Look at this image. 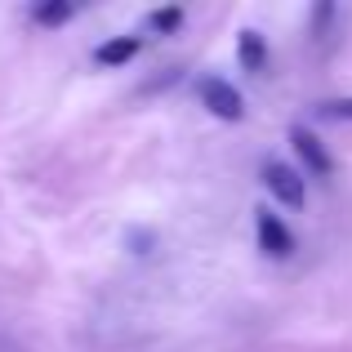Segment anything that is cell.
<instances>
[{"label": "cell", "mask_w": 352, "mask_h": 352, "mask_svg": "<svg viewBox=\"0 0 352 352\" xmlns=\"http://www.w3.org/2000/svg\"><path fill=\"white\" fill-rule=\"evenodd\" d=\"M197 98L206 103V112L219 116V120H241L245 116V98H241V89L232 80H219V76L197 80Z\"/></svg>", "instance_id": "6da1fadb"}, {"label": "cell", "mask_w": 352, "mask_h": 352, "mask_svg": "<svg viewBox=\"0 0 352 352\" xmlns=\"http://www.w3.org/2000/svg\"><path fill=\"white\" fill-rule=\"evenodd\" d=\"M263 183H267V192H272L281 206H290V210H303V201H308L303 174L294 170V165H285V161H267L263 165Z\"/></svg>", "instance_id": "7a4b0ae2"}, {"label": "cell", "mask_w": 352, "mask_h": 352, "mask_svg": "<svg viewBox=\"0 0 352 352\" xmlns=\"http://www.w3.org/2000/svg\"><path fill=\"white\" fill-rule=\"evenodd\" d=\"M290 147H294V156L303 161V170H308V174H317V179H326V174L335 170V161H330L326 143H321V138L312 134L308 125H294V129H290Z\"/></svg>", "instance_id": "3957f363"}, {"label": "cell", "mask_w": 352, "mask_h": 352, "mask_svg": "<svg viewBox=\"0 0 352 352\" xmlns=\"http://www.w3.org/2000/svg\"><path fill=\"white\" fill-rule=\"evenodd\" d=\"M254 232H258V250H263L267 258H285V254L294 250L290 228H285L281 219L272 214V210H263V206L254 210Z\"/></svg>", "instance_id": "277c9868"}, {"label": "cell", "mask_w": 352, "mask_h": 352, "mask_svg": "<svg viewBox=\"0 0 352 352\" xmlns=\"http://www.w3.org/2000/svg\"><path fill=\"white\" fill-rule=\"evenodd\" d=\"M138 50H143L138 36H116V41H103L94 50V63H98V67H120V63H129Z\"/></svg>", "instance_id": "5b68a950"}, {"label": "cell", "mask_w": 352, "mask_h": 352, "mask_svg": "<svg viewBox=\"0 0 352 352\" xmlns=\"http://www.w3.org/2000/svg\"><path fill=\"white\" fill-rule=\"evenodd\" d=\"M236 63H241V72H263L267 67V41L258 32H241L236 36Z\"/></svg>", "instance_id": "8992f818"}, {"label": "cell", "mask_w": 352, "mask_h": 352, "mask_svg": "<svg viewBox=\"0 0 352 352\" xmlns=\"http://www.w3.org/2000/svg\"><path fill=\"white\" fill-rule=\"evenodd\" d=\"M72 14H76V5H72V0H45V5L32 9V18H36L41 27H63Z\"/></svg>", "instance_id": "52a82bcc"}, {"label": "cell", "mask_w": 352, "mask_h": 352, "mask_svg": "<svg viewBox=\"0 0 352 352\" xmlns=\"http://www.w3.org/2000/svg\"><path fill=\"white\" fill-rule=\"evenodd\" d=\"M152 27H156V32H174V27H183V9L179 5L156 9V14H152Z\"/></svg>", "instance_id": "ba28073f"}, {"label": "cell", "mask_w": 352, "mask_h": 352, "mask_svg": "<svg viewBox=\"0 0 352 352\" xmlns=\"http://www.w3.org/2000/svg\"><path fill=\"white\" fill-rule=\"evenodd\" d=\"M326 120H352V98H330V103L317 107Z\"/></svg>", "instance_id": "9c48e42d"}, {"label": "cell", "mask_w": 352, "mask_h": 352, "mask_svg": "<svg viewBox=\"0 0 352 352\" xmlns=\"http://www.w3.org/2000/svg\"><path fill=\"white\" fill-rule=\"evenodd\" d=\"M152 232H143V228H138V232H129V250H134V254H147V250H152Z\"/></svg>", "instance_id": "30bf717a"}]
</instances>
